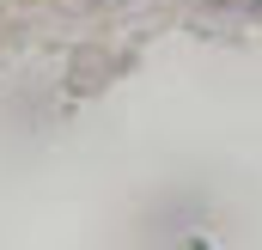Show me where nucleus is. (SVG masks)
<instances>
[{
  "label": "nucleus",
  "mask_w": 262,
  "mask_h": 250,
  "mask_svg": "<svg viewBox=\"0 0 262 250\" xmlns=\"http://www.w3.org/2000/svg\"><path fill=\"white\" fill-rule=\"evenodd\" d=\"M226 6H256V0H226Z\"/></svg>",
  "instance_id": "obj_1"
}]
</instances>
